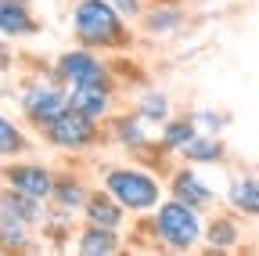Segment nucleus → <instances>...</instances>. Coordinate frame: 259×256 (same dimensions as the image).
<instances>
[{
  "label": "nucleus",
  "instance_id": "nucleus-18",
  "mask_svg": "<svg viewBox=\"0 0 259 256\" xmlns=\"http://www.w3.org/2000/svg\"><path fill=\"white\" fill-rule=\"evenodd\" d=\"M202 238H205L209 249H234V245L241 242V228H238L234 216H212V220L205 224Z\"/></svg>",
  "mask_w": 259,
  "mask_h": 256
},
{
  "label": "nucleus",
  "instance_id": "nucleus-19",
  "mask_svg": "<svg viewBox=\"0 0 259 256\" xmlns=\"http://www.w3.org/2000/svg\"><path fill=\"white\" fill-rule=\"evenodd\" d=\"M141 18H144V33H151V36H166V33H177V29H180L184 11H180L177 4H166V0H162L155 11H144Z\"/></svg>",
  "mask_w": 259,
  "mask_h": 256
},
{
  "label": "nucleus",
  "instance_id": "nucleus-6",
  "mask_svg": "<svg viewBox=\"0 0 259 256\" xmlns=\"http://www.w3.org/2000/svg\"><path fill=\"white\" fill-rule=\"evenodd\" d=\"M65 108H69V90H65V83H36V87H29L22 94V112L32 126H44L51 123L54 116H61Z\"/></svg>",
  "mask_w": 259,
  "mask_h": 256
},
{
  "label": "nucleus",
  "instance_id": "nucleus-3",
  "mask_svg": "<svg viewBox=\"0 0 259 256\" xmlns=\"http://www.w3.org/2000/svg\"><path fill=\"white\" fill-rule=\"evenodd\" d=\"M101 188L112 191L115 202L126 213H148L162 202V184L137 166H105L101 170Z\"/></svg>",
  "mask_w": 259,
  "mask_h": 256
},
{
  "label": "nucleus",
  "instance_id": "nucleus-12",
  "mask_svg": "<svg viewBox=\"0 0 259 256\" xmlns=\"http://www.w3.org/2000/svg\"><path fill=\"white\" fill-rule=\"evenodd\" d=\"M177 155L184 159V163H191V166H216V163H223V159H227V144H223L220 134L198 130Z\"/></svg>",
  "mask_w": 259,
  "mask_h": 256
},
{
  "label": "nucleus",
  "instance_id": "nucleus-21",
  "mask_svg": "<svg viewBox=\"0 0 259 256\" xmlns=\"http://www.w3.org/2000/svg\"><path fill=\"white\" fill-rule=\"evenodd\" d=\"M169 112H173V105H169V98L162 90H144L141 98H137V116L151 126V123H166L169 119Z\"/></svg>",
  "mask_w": 259,
  "mask_h": 256
},
{
  "label": "nucleus",
  "instance_id": "nucleus-25",
  "mask_svg": "<svg viewBox=\"0 0 259 256\" xmlns=\"http://www.w3.org/2000/svg\"><path fill=\"white\" fill-rule=\"evenodd\" d=\"M108 4H112L122 18H141V15H144V0H108Z\"/></svg>",
  "mask_w": 259,
  "mask_h": 256
},
{
  "label": "nucleus",
  "instance_id": "nucleus-11",
  "mask_svg": "<svg viewBox=\"0 0 259 256\" xmlns=\"http://www.w3.org/2000/svg\"><path fill=\"white\" fill-rule=\"evenodd\" d=\"M0 216H15L29 228H36V224L47 220V202L44 199H32V195H22L15 188H4L0 191Z\"/></svg>",
  "mask_w": 259,
  "mask_h": 256
},
{
  "label": "nucleus",
  "instance_id": "nucleus-17",
  "mask_svg": "<svg viewBox=\"0 0 259 256\" xmlns=\"http://www.w3.org/2000/svg\"><path fill=\"white\" fill-rule=\"evenodd\" d=\"M194 134H198V123H194V116H169L166 123H162V137H158V144H162V152H180Z\"/></svg>",
  "mask_w": 259,
  "mask_h": 256
},
{
  "label": "nucleus",
  "instance_id": "nucleus-8",
  "mask_svg": "<svg viewBox=\"0 0 259 256\" xmlns=\"http://www.w3.org/2000/svg\"><path fill=\"white\" fill-rule=\"evenodd\" d=\"M83 220H87V224H97V228L122 231V224H126V209L115 202V195H112L108 188H94V191H87Z\"/></svg>",
  "mask_w": 259,
  "mask_h": 256
},
{
  "label": "nucleus",
  "instance_id": "nucleus-22",
  "mask_svg": "<svg viewBox=\"0 0 259 256\" xmlns=\"http://www.w3.org/2000/svg\"><path fill=\"white\" fill-rule=\"evenodd\" d=\"M0 245L4 249H29L32 245L29 224L15 220V216H0Z\"/></svg>",
  "mask_w": 259,
  "mask_h": 256
},
{
  "label": "nucleus",
  "instance_id": "nucleus-9",
  "mask_svg": "<svg viewBox=\"0 0 259 256\" xmlns=\"http://www.w3.org/2000/svg\"><path fill=\"white\" fill-rule=\"evenodd\" d=\"M69 108L83 112L87 119L101 123L112 112V83H83V87H69Z\"/></svg>",
  "mask_w": 259,
  "mask_h": 256
},
{
  "label": "nucleus",
  "instance_id": "nucleus-2",
  "mask_svg": "<svg viewBox=\"0 0 259 256\" xmlns=\"http://www.w3.org/2000/svg\"><path fill=\"white\" fill-rule=\"evenodd\" d=\"M151 231L155 238L166 245V249H177V252H187L202 242V231H205V220L202 213L180 202V199H166V202H158L155 206V220H151Z\"/></svg>",
  "mask_w": 259,
  "mask_h": 256
},
{
  "label": "nucleus",
  "instance_id": "nucleus-16",
  "mask_svg": "<svg viewBox=\"0 0 259 256\" xmlns=\"http://www.w3.org/2000/svg\"><path fill=\"white\" fill-rule=\"evenodd\" d=\"M76 249L87 252V256H112V252L122 249V238H119V231H112V228L87 224V228L79 231V238H76Z\"/></svg>",
  "mask_w": 259,
  "mask_h": 256
},
{
  "label": "nucleus",
  "instance_id": "nucleus-26",
  "mask_svg": "<svg viewBox=\"0 0 259 256\" xmlns=\"http://www.w3.org/2000/svg\"><path fill=\"white\" fill-rule=\"evenodd\" d=\"M4 69H11V47L0 40V72H4Z\"/></svg>",
  "mask_w": 259,
  "mask_h": 256
},
{
  "label": "nucleus",
  "instance_id": "nucleus-23",
  "mask_svg": "<svg viewBox=\"0 0 259 256\" xmlns=\"http://www.w3.org/2000/svg\"><path fill=\"white\" fill-rule=\"evenodd\" d=\"M25 148H29V137L18 130L8 116H0V155H4V159H15V155H22Z\"/></svg>",
  "mask_w": 259,
  "mask_h": 256
},
{
  "label": "nucleus",
  "instance_id": "nucleus-5",
  "mask_svg": "<svg viewBox=\"0 0 259 256\" xmlns=\"http://www.w3.org/2000/svg\"><path fill=\"white\" fill-rule=\"evenodd\" d=\"M54 76L65 87H83V83H112L105 61L94 54V47H76V51H65L54 65Z\"/></svg>",
  "mask_w": 259,
  "mask_h": 256
},
{
  "label": "nucleus",
  "instance_id": "nucleus-20",
  "mask_svg": "<svg viewBox=\"0 0 259 256\" xmlns=\"http://www.w3.org/2000/svg\"><path fill=\"white\" fill-rule=\"evenodd\" d=\"M112 134H115V141L122 144V148H148V123L137 116V112H130V116H119L115 123H112Z\"/></svg>",
  "mask_w": 259,
  "mask_h": 256
},
{
  "label": "nucleus",
  "instance_id": "nucleus-10",
  "mask_svg": "<svg viewBox=\"0 0 259 256\" xmlns=\"http://www.w3.org/2000/svg\"><path fill=\"white\" fill-rule=\"evenodd\" d=\"M169 195L180 199V202H187V206H194L198 213H205V209L216 206V191H212L198 173H194V170H177V173H173V180H169Z\"/></svg>",
  "mask_w": 259,
  "mask_h": 256
},
{
  "label": "nucleus",
  "instance_id": "nucleus-14",
  "mask_svg": "<svg viewBox=\"0 0 259 256\" xmlns=\"http://www.w3.org/2000/svg\"><path fill=\"white\" fill-rule=\"evenodd\" d=\"M36 18L29 15V0H0V36H32Z\"/></svg>",
  "mask_w": 259,
  "mask_h": 256
},
{
  "label": "nucleus",
  "instance_id": "nucleus-4",
  "mask_svg": "<svg viewBox=\"0 0 259 256\" xmlns=\"http://www.w3.org/2000/svg\"><path fill=\"white\" fill-rule=\"evenodd\" d=\"M40 134H44L47 144H54L61 152H83V148H90L97 141V123L87 119L76 108H65L61 116H54L51 123L40 126Z\"/></svg>",
  "mask_w": 259,
  "mask_h": 256
},
{
  "label": "nucleus",
  "instance_id": "nucleus-1",
  "mask_svg": "<svg viewBox=\"0 0 259 256\" xmlns=\"http://www.w3.org/2000/svg\"><path fill=\"white\" fill-rule=\"evenodd\" d=\"M72 33L83 47H122L130 40L126 18L108 0H76L72 8Z\"/></svg>",
  "mask_w": 259,
  "mask_h": 256
},
{
  "label": "nucleus",
  "instance_id": "nucleus-24",
  "mask_svg": "<svg viewBox=\"0 0 259 256\" xmlns=\"http://www.w3.org/2000/svg\"><path fill=\"white\" fill-rule=\"evenodd\" d=\"M194 123H198V130L220 134L223 126H227V116H220V112H194Z\"/></svg>",
  "mask_w": 259,
  "mask_h": 256
},
{
  "label": "nucleus",
  "instance_id": "nucleus-13",
  "mask_svg": "<svg viewBox=\"0 0 259 256\" xmlns=\"http://www.w3.org/2000/svg\"><path fill=\"white\" fill-rule=\"evenodd\" d=\"M87 184L72 173H65V177H54V191H51V206L61 213V216H72V213H83V202H87Z\"/></svg>",
  "mask_w": 259,
  "mask_h": 256
},
{
  "label": "nucleus",
  "instance_id": "nucleus-7",
  "mask_svg": "<svg viewBox=\"0 0 259 256\" xmlns=\"http://www.w3.org/2000/svg\"><path fill=\"white\" fill-rule=\"evenodd\" d=\"M54 170L47 163H15L4 170V184L22 191V195H32V199H51V191H54Z\"/></svg>",
  "mask_w": 259,
  "mask_h": 256
},
{
  "label": "nucleus",
  "instance_id": "nucleus-15",
  "mask_svg": "<svg viewBox=\"0 0 259 256\" xmlns=\"http://www.w3.org/2000/svg\"><path fill=\"white\" fill-rule=\"evenodd\" d=\"M227 206L241 216H252L259 220V177L245 173V177H234L231 188H227Z\"/></svg>",
  "mask_w": 259,
  "mask_h": 256
}]
</instances>
